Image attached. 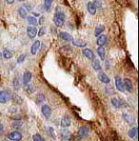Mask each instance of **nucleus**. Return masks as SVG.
I'll return each mask as SVG.
<instances>
[{
	"label": "nucleus",
	"instance_id": "obj_28",
	"mask_svg": "<svg viewBox=\"0 0 139 141\" xmlns=\"http://www.w3.org/2000/svg\"><path fill=\"white\" fill-rule=\"evenodd\" d=\"M13 87L16 90H18L19 88H20V82H19L18 78H15V80H13Z\"/></svg>",
	"mask_w": 139,
	"mask_h": 141
},
{
	"label": "nucleus",
	"instance_id": "obj_26",
	"mask_svg": "<svg viewBox=\"0 0 139 141\" xmlns=\"http://www.w3.org/2000/svg\"><path fill=\"white\" fill-rule=\"evenodd\" d=\"M33 141H45V139L43 138V136H41L39 134H33Z\"/></svg>",
	"mask_w": 139,
	"mask_h": 141
},
{
	"label": "nucleus",
	"instance_id": "obj_22",
	"mask_svg": "<svg viewBox=\"0 0 139 141\" xmlns=\"http://www.w3.org/2000/svg\"><path fill=\"white\" fill-rule=\"evenodd\" d=\"M92 67H93V69H94L95 71H99L101 69V65H100V63H99L98 60H93Z\"/></svg>",
	"mask_w": 139,
	"mask_h": 141
},
{
	"label": "nucleus",
	"instance_id": "obj_9",
	"mask_svg": "<svg viewBox=\"0 0 139 141\" xmlns=\"http://www.w3.org/2000/svg\"><path fill=\"white\" fill-rule=\"evenodd\" d=\"M98 79H99V80H100L101 83H110V78L107 76V75L104 72H100V73H99V74H98Z\"/></svg>",
	"mask_w": 139,
	"mask_h": 141
},
{
	"label": "nucleus",
	"instance_id": "obj_17",
	"mask_svg": "<svg viewBox=\"0 0 139 141\" xmlns=\"http://www.w3.org/2000/svg\"><path fill=\"white\" fill-rule=\"evenodd\" d=\"M87 7H88V11L91 14H92V15L95 14V12H96V7L94 6L93 2H89Z\"/></svg>",
	"mask_w": 139,
	"mask_h": 141
},
{
	"label": "nucleus",
	"instance_id": "obj_6",
	"mask_svg": "<svg viewBox=\"0 0 139 141\" xmlns=\"http://www.w3.org/2000/svg\"><path fill=\"white\" fill-rule=\"evenodd\" d=\"M27 34H28V36H29L31 39L34 38V37L36 36V34H37L36 28H35V27H33V26L29 27V28L27 29Z\"/></svg>",
	"mask_w": 139,
	"mask_h": 141
},
{
	"label": "nucleus",
	"instance_id": "obj_35",
	"mask_svg": "<svg viewBox=\"0 0 139 141\" xmlns=\"http://www.w3.org/2000/svg\"><path fill=\"white\" fill-rule=\"evenodd\" d=\"M93 4H94V6L96 7V9H97V8H101V2H100L99 0H94V1H93Z\"/></svg>",
	"mask_w": 139,
	"mask_h": 141
},
{
	"label": "nucleus",
	"instance_id": "obj_31",
	"mask_svg": "<svg viewBox=\"0 0 139 141\" xmlns=\"http://www.w3.org/2000/svg\"><path fill=\"white\" fill-rule=\"evenodd\" d=\"M45 33H46V29H45L44 27H42V28H40V29H39V32H38V36H39V37L43 36Z\"/></svg>",
	"mask_w": 139,
	"mask_h": 141
},
{
	"label": "nucleus",
	"instance_id": "obj_21",
	"mask_svg": "<svg viewBox=\"0 0 139 141\" xmlns=\"http://www.w3.org/2000/svg\"><path fill=\"white\" fill-rule=\"evenodd\" d=\"M136 135H137V128L133 127V128H132L131 130L129 131V136L131 138H134L136 137Z\"/></svg>",
	"mask_w": 139,
	"mask_h": 141
},
{
	"label": "nucleus",
	"instance_id": "obj_30",
	"mask_svg": "<svg viewBox=\"0 0 139 141\" xmlns=\"http://www.w3.org/2000/svg\"><path fill=\"white\" fill-rule=\"evenodd\" d=\"M48 132L51 134L50 135H51V137L55 138V134H54V131H53V128H52V127H49V128H48Z\"/></svg>",
	"mask_w": 139,
	"mask_h": 141
},
{
	"label": "nucleus",
	"instance_id": "obj_12",
	"mask_svg": "<svg viewBox=\"0 0 139 141\" xmlns=\"http://www.w3.org/2000/svg\"><path fill=\"white\" fill-rule=\"evenodd\" d=\"M110 101H112V104H113V106L115 107V108H121V107L123 106V101L120 100L119 98H113Z\"/></svg>",
	"mask_w": 139,
	"mask_h": 141
},
{
	"label": "nucleus",
	"instance_id": "obj_5",
	"mask_svg": "<svg viewBox=\"0 0 139 141\" xmlns=\"http://www.w3.org/2000/svg\"><path fill=\"white\" fill-rule=\"evenodd\" d=\"M115 86H116V89L120 92H124V83H123V80L121 79L120 76H116L115 77Z\"/></svg>",
	"mask_w": 139,
	"mask_h": 141
},
{
	"label": "nucleus",
	"instance_id": "obj_18",
	"mask_svg": "<svg viewBox=\"0 0 139 141\" xmlns=\"http://www.w3.org/2000/svg\"><path fill=\"white\" fill-rule=\"evenodd\" d=\"M105 30V27L103 25H99V26H97L96 27V29H95V30H94V34H95V36H100L101 35V33L103 32Z\"/></svg>",
	"mask_w": 139,
	"mask_h": 141
},
{
	"label": "nucleus",
	"instance_id": "obj_25",
	"mask_svg": "<svg viewBox=\"0 0 139 141\" xmlns=\"http://www.w3.org/2000/svg\"><path fill=\"white\" fill-rule=\"evenodd\" d=\"M27 18H28V22H29L31 25L34 26L37 24V20L35 19V17H33V16H28Z\"/></svg>",
	"mask_w": 139,
	"mask_h": 141
},
{
	"label": "nucleus",
	"instance_id": "obj_8",
	"mask_svg": "<svg viewBox=\"0 0 139 141\" xmlns=\"http://www.w3.org/2000/svg\"><path fill=\"white\" fill-rule=\"evenodd\" d=\"M40 46H41V43L40 41H35L34 43L33 44V46H32V47H31V53L33 55H35L37 53V51H38V49L40 48Z\"/></svg>",
	"mask_w": 139,
	"mask_h": 141
},
{
	"label": "nucleus",
	"instance_id": "obj_11",
	"mask_svg": "<svg viewBox=\"0 0 139 141\" xmlns=\"http://www.w3.org/2000/svg\"><path fill=\"white\" fill-rule=\"evenodd\" d=\"M89 133H90V129H89L88 127L82 126L80 128V130H79V136H80L81 138L86 137L89 134Z\"/></svg>",
	"mask_w": 139,
	"mask_h": 141
},
{
	"label": "nucleus",
	"instance_id": "obj_38",
	"mask_svg": "<svg viewBox=\"0 0 139 141\" xmlns=\"http://www.w3.org/2000/svg\"><path fill=\"white\" fill-rule=\"evenodd\" d=\"M3 130H4V127H3V124L2 123L0 122V134L3 132Z\"/></svg>",
	"mask_w": 139,
	"mask_h": 141
},
{
	"label": "nucleus",
	"instance_id": "obj_23",
	"mask_svg": "<svg viewBox=\"0 0 139 141\" xmlns=\"http://www.w3.org/2000/svg\"><path fill=\"white\" fill-rule=\"evenodd\" d=\"M18 13H19V15L22 17V18H25V17H27V11H26V10L23 7L19 8V9H18Z\"/></svg>",
	"mask_w": 139,
	"mask_h": 141
},
{
	"label": "nucleus",
	"instance_id": "obj_34",
	"mask_svg": "<svg viewBox=\"0 0 139 141\" xmlns=\"http://www.w3.org/2000/svg\"><path fill=\"white\" fill-rule=\"evenodd\" d=\"M45 99V97H44V95H38V96H37V103H39V101H43Z\"/></svg>",
	"mask_w": 139,
	"mask_h": 141
},
{
	"label": "nucleus",
	"instance_id": "obj_33",
	"mask_svg": "<svg viewBox=\"0 0 139 141\" xmlns=\"http://www.w3.org/2000/svg\"><path fill=\"white\" fill-rule=\"evenodd\" d=\"M123 118H124V119L126 120L127 122L130 123V124H132V123L133 122L132 120H131V118H130V116H129L128 115H123Z\"/></svg>",
	"mask_w": 139,
	"mask_h": 141
},
{
	"label": "nucleus",
	"instance_id": "obj_29",
	"mask_svg": "<svg viewBox=\"0 0 139 141\" xmlns=\"http://www.w3.org/2000/svg\"><path fill=\"white\" fill-rule=\"evenodd\" d=\"M25 58H26V55L25 54H21L18 58H17V63H18V64H22L23 62L25 61Z\"/></svg>",
	"mask_w": 139,
	"mask_h": 141
},
{
	"label": "nucleus",
	"instance_id": "obj_4",
	"mask_svg": "<svg viewBox=\"0 0 139 141\" xmlns=\"http://www.w3.org/2000/svg\"><path fill=\"white\" fill-rule=\"evenodd\" d=\"M41 112H42V115H43L46 118H50V116H51V107L47 104L42 105V107H41Z\"/></svg>",
	"mask_w": 139,
	"mask_h": 141
},
{
	"label": "nucleus",
	"instance_id": "obj_39",
	"mask_svg": "<svg viewBox=\"0 0 139 141\" xmlns=\"http://www.w3.org/2000/svg\"><path fill=\"white\" fill-rule=\"evenodd\" d=\"M6 2L9 4H12L13 2H15V0H6Z\"/></svg>",
	"mask_w": 139,
	"mask_h": 141
},
{
	"label": "nucleus",
	"instance_id": "obj_24",
	"mask_svg": "<svg viewBox=\"0 0 139 141\" xmlns=\"http://www.w3.org/2000/svg\"><path fill=\"white\" fill-rule=\"evenodd\" d=\"M3 56L5 59H10L12 57V53H11L10 50H8V49H4L3 51Z\"/></svg>",
	"mask_w": 139,
	"mask_h": 141
},
{
	"label": "nucleus",
	"instance_id": "obj_32",
	"mask_svg": "<svg viewBox=\"0 0 139 141\" xmlns=\"http://www.w3.org/2000/svg\"><path fill=\"white\" fill-rule=\"evenodd\" d=\"M27 91H28L29 93H33V92L35 91V87H34V85H29Z\"/></svg>",
	"mask_w": 139,
	"mask_h": 141
},
{
	"label": "nucleus",
	"instance_id": "obj_37",
	"mask_svg": "<svg viewBox=\"0 0 139 141\" xmlns=\"http://www.w3.org/2000/svg\"><path fill=\"white\" fill-rule=\"evenodd\" d=\"M22 125V122H15L12 124V128H17L18 126H21Z\"/></svg>",
	"mask_w": 139,
	"mask_h": 141
},
{
	"label": "nucleus",
	"instance_id": "obj_27",
	"mask_svg": "<svg viewBox=\"0 0 139 141\" xmlns=\"http://www.w3.org/2000/svg\"><path fill=\"white\" fill-rule=\"evenodd\" d=\"M44 6H45V9L47 11H50L51 8V0H45Z\"/></svg>",
	"mask_w": 139,
	"mask_h": 141
},
{
	"label": "nucleus",
	"instance_id": "obj_7",
	"mask_svg": "<svg viewBox=\"0 0 139 141\" xmlns=\"http://www.w3.org/2000/svg\"><path fill=\"white\" fill-rule=\"evenodd\" d=\"M32 78H33L32 73L30 72V71H25L24 74H23V83H24L25 85L29 84L30 82L32 80Z\"/></svg>",
	"mask_w": 139,
	"mask_h": 141
},
{
	"label": "nucleus",
	"instance_id": "obj_16",
	"mask_svg": "<svg viewBox=\"0 0 139 141\" xmlns=\"http://www.w3.org/2000/svg\"><path fill=\"white\" fill-rule=\"evenodd\" d=\"M60 36H61V38H62L63 40L65 41H68V42H73V36L71 35V34H69L68 32H64V31H62V32L60 33Z\"/></svg>",
	"mask_w": 139,
	"mask_h": 141
},
{
	"label": "nucleus",
	"instance_id": "obj_10",
	"mask_svg": "<svg viewBox=\"0 0 139 141\" xmlns=\"http://www.w3.org/2000/svg\"><path fill=\"white\" fill-rule=\"evenodd\" d=\"M83 54H84L85 57H87L89 60H94V54H93V52H92L91 49H89V48H84L83 50Z\"/></svg>",
	"mask_w": 139,
	"mask_h": 141
},
{
	"label": "nucleus",
	"instance_id": "obj_1",
	"mask_svg": "<svg viewBox=\"0 0 139 141\" xmlns=\"http://www.w3.org/2000/svg\"><path fill=\"white\" fill-rule=\"evenodd\" d=\"M64 19H65V15H64V13H63L62 11H56V13L54 14V18H53L55 26L62 27L64 25Z\"/></svg>",
	"mask_w": 139,
	"mask_h": 141
},
{
	"label": "nucleus",
	"instance_id": "obj_19",
	"mask_svg": "<svg viewBox=\"0 0 139 141\" xmlns=\"http://www.w3.org/2000/svg\"><path fill=\"white\" fill-rule=\"evenodd\" d=\"M73 44L75 47H84L87 46V43L82 40H73Z\"/></svg>",
	"mask_w": 139,
	"mask_h": 141
},
{
	"label": "nucleus",
	"instance_id": "obj_13",
	"mask_svg": "<svg viewBox=\"0 0 139 141\" xmlns=\"http://www.w3.org/2000/svg\"><path fill=\"white\" fill-rule=\"evenodd\" d=\"M123 83H124V87L125 89L129 92H132V80H130V79H125L123 80Z\"/></svg>",
	"mask_w": 139,
	"mask_h": 141
},
{
	"label": "nucleus",
	"instance_id": "obj_36",
	"mask_svg": "<svg viewBox=\"0 0 139 141\" xmlns=\"http://www.w3.org/2000/svg\"><path fill=\"white\" fill-rule=\"evenodd\" d=\"M116 1L119 4H121L122 6H126V5H127V2H128V0H116Z\"/></svg>",
	"mask_w": 139,
	"mask_h": 141
},
{
	"label": "nucleus",
	"instance_id": "obj_15",
	"mask_svg": "<svg viewBox=\"0 0 139 141\" xmlns=\"http://www.w3.org/2000/svg\"><path fill=\"white\" fill-rule=\"evenodd\" d=\"M61 125L64 128H68L71 125V118L69 117V116H63L62 120H61Z\"/></svg>",
	"mask_w": 139,
	"mask_h": 141
},
{
	"label": "nucleus",
	"instance_id": "obj_3",
	"mask_svg": "<svg viewBox=\"0 0 139 141\" xmlns=\"http://www.w3.org/2000/svg\"><path fill=\"white\" fill-rule=\"evenodd\" d=\"M8 138L12 141H20L22 139V134L17 131H15V132H11L8 134Z\"/></svg>",
	"mask_w": 139,
	"mask_h": 141
},
{
	"label": "nucleus",
	"instance_id": "obj_2",
	"mask_svg": "<svg viewBox=\"0 0 139 141\" xmlns=\"http://www.w3.org/2000/svg\"><path fill=\"white\" fill-rule=\"evenodd\" d=\"M11 98V93L7 90L0 91V103H6Z\"/></svg>",
	"mask_w": 139,
	"mask_h": 141
},
{
	"label": "nucleus",
	"instance_id": "obj_14",
	"mask_svg": "<svg viewBox=\"0 0 139 141\" xmlns=\"http://www.w3.org/2000/svg\"><path fill=\"white\" fill-rule=\"evenodd\" d=\"M96 43H97V45H98L99 47H103V46L107 43V36L106 35H104V34H101V35L98 36V38H97Z\"/></svg>",
	"mask_w": 139,
	"mask_h": 141
},
{
	"label": "nucleus",
	"instance_id": "obj_20",
	"mask_svg": "<svg viewBox=\"0 0 139 141\" xmlns=\"http://www.w3.org/2000/svg\"><path fill=\"white\" fill-rule=\"evenodd\" d=\"M97 53H98L99 57L101 58V60H105V48L103 47H99L97 48Z\"/></svg>",
	"mask_w": 139,
	"mask_h": 141
}]
</instances>
